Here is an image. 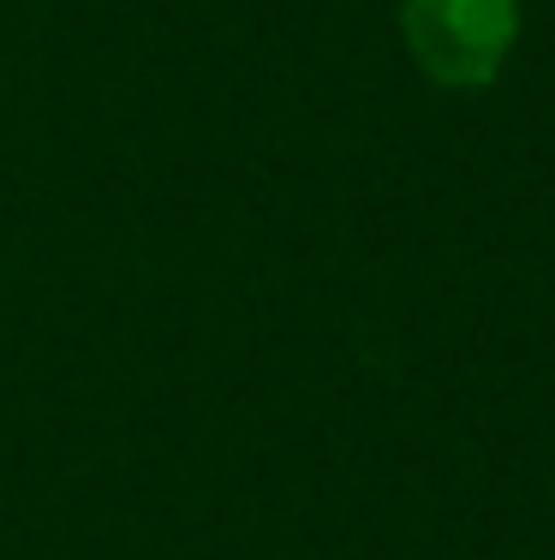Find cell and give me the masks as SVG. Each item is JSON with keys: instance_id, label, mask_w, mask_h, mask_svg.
<instances>
[{"instance_id": "6da1fadb", "label": "cell", "mask_w": 555, "mask_h": 560, "mask_svg": "<svg viewBox=\"0 0 555 560\" xmlns=\"http://www.w3.org/2000/svg\"><path fill=\"white\" fill-rule=\"evenodd\" d=\"M401 31L430 84L484 90L513 55L520 0H401Z\"/></svg>"}]
</instances>
